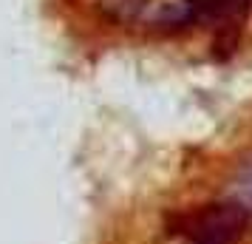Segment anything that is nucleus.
Here are the masks:
<instances>
[{
    "mask_svg": "<svg viewBox=\"0 0 252 244\" xmlns=\"http://www.w3.org/2000/svg\"><path fill=\"white\" fill-rule=\"evenodd\" d=\"M250 227V210L241 202H216L182 221L187 244H238Z\"/></svg>",
    "mask_w": 252,
    "mask_h": 244,
    "instance_id": "obj_1",
    "label": "nucleus"
},
{
    "mask_svg": "<svg viewBox=\"0 0 252 244\" xmlns=\"http://www.w3.org/2000/svg\"><path fill=\"white\" fill-rule=\"evenodd\" d=\"M195 20H224L232 23L252 9V0H190Z\"/></svg>",
    "mask_w": 252,
    "mask_h": 244,
    "instance_id": "obj_2",
    "label": "nucleus"
},
{
    "mask_svg": "<svg viewBox=\"0 0 252 244\" xmlns=\"http://www.w3.org/2000/svg\"><path fill=\"white\" fill-rule=\"evenodd\" d=\"M193 23H198V20H195V12H193L190 0L167 3L153 17V26H159V29H187V26H193Z\"/></svg>",
    "mask_w": 252,
    "mask_h": 244,
    "instance_id": "obj_3",
    "label": "nucleus"
},
{
    "mask_svg": "<svg viewBox=\"0 0 252 244\" xmlns=\"http://www.w3.org/2000/svg\"><path fill=\"white\" fill-rule=\"evenodd\" d=\"M145 6V0H102V9L116 20H130Z\"/></svg>",
    "mask_w": 252,
    "mask_h": 244,
    "instance_id": "obj_4",
    "label": "nucleus"
},
{
    "mask_svg": "<svg viewBox=\"0 0 252 244\" xmlns=\"http://www.w3.org/2000/svg\"><path fill=\"white\" fill-rule=\"evenodd\" d=\"M238 202L244 205L247 210H252V165L244 168V174L238 176Z\"/></svg>",
    "mask_w": 252,
    "mask_h": 244,
    "instance_id": "obj_5",
    "label": "nucleus"
}]
</instances>
